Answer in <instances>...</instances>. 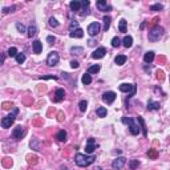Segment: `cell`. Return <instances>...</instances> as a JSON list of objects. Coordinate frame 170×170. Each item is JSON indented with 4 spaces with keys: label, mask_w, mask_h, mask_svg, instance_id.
<instances>
[{
    "label": "cell",
    "mask_w": 170,
    "mask_h": 170,
    "mask_svg": "<svg viewBox=\"0 0 170 170\" xmlns=\"http://www.w3.org/2000/svg\"><path fill=\"white\" fill-rule=\"evenodd\" d=\"M95 161H96L95 156H87V154H81V153H77L75 156L76 165L80 167H87V166H89V165H92Z\"/></svg>",
    "instance_id": "cell-1"
},
{
    "label": "cell",
    "mask_w": 170,
    "mask_h": 170,
    "mask_svg": "<svg viewBox=\"0 0 170 170\" xmlns=\"http://www.w3.org/2000/svg\"><path fill=\"white\" fill-rule=\"evenodd\" d=\"M17 113H19V109L14 108L12 113H9L7 117H3V120H1V128H3V129L11 128V125L15 122V120H16V115H17Z\"/></svg>",
    "instance_id": "cell-2"
},
{
    "label": "cell",
    "mask_w": 170,
    "mask_h": 170,
    "mask_svg": "<svg viewBox=\"0 0 170 170\" xmlns=\"http://www.w3.org/2000/svg\"><path fill=\"white\" fill-rule=\"evenodd\" d=\"M164 33H165L164 28L159 27V25H156V27H153L150 31H149V40H150V41H153V43L154 41H158V40L164 36Z\"/></svg>",
    "instance_id": "cell-3"
},
{
    "label": "cell",
    "mask_w": 170,
    "mask_h": 170,
    "mask_svg": "<svg viewBox=\"0 0 170 170\" xmlns=\"http://www.w3.org/2000/svg\"><path fill=\"white\" fill-rule=\"evenodd\" d=\"M121 121H122V124H125V125L129 126V132H130V134H133V136H137V134L139 133V128H138V125L136 124L134 118L122 117V118H121Z\"/></svg>",
    "instance_id": "cell-4"
},
{
    "label": "cell",
    "mask_w": 170,
    "mask_h": 170,
    "mask_svg": "<svg viewBox=\"0 0 170 170\" xmlns=\"http://www.w3.org/2000/svg\"><path fill=\"white\" fill-rule=\"evenodd\" d=\"M118 89L124 93H128V98H132L137 92V85L136 84H121Z\"/></svg>",
    "instance_id": "cell-5"
},
{
    "label": "cell",
    "mask_w": 170,
    "mask_h": 170,
    "mask_svg": "<svg viewBox=\"0 0 170 170\" xmlns=\"http://www.w3.org/2000/svg\"><path fill=\"white\" fill-rule=\"evenodd\" d=\"M59 61H60L59 53L56 52V51L49 52V55H48V57H47V64L49 65V67H56V65L59 64Z\"/></svg>",
    "instance_id": "cell-6"
},
{
    "label": "cell",
    "mask_w": 170,
    "mask_h": 170,
    "mask_svg": "<svg viewBox=\"0 0 170 170\" xmlns=\"http://www.w3.org/2000/svg\"><path fill=\"white\" fill-rule=\"evenodd\" d=\"M100 31H101V25H100V23H97V21H95V23H90L89 25H88V29H87V32H88V35L89 36H97L98 33H100Z\"/></svg>",
    "instance_id": "cell-7"
},
{
    "label": "cell",
    "mask_w": 170,
    "mask_h": 170,
    "mask_svg": "<svg viewBox=\"0 0 170 170\" xmlns=\"http://www.w3.org/2000/svg\"><path fill=\"white\" fill-rule=\"evenodd\" d=\"M25 136V129L23 128L21 125H17L16 128L12 130V138L19 141V139H23V137Z\"/></svg>",
    "instance_id": "cell-8"
},
{
    "label": "cell",
    "mask_w": 170,
    "mask_h": 170,
    "mask_svg": "<svg viewBox=\"0 0 170 170\" xmlns=\"http://www.w3.org/2000/svg\"><path fill=\"white\" fill-rule=\"evenodd\" d=\"M116 97H117V95H116L115 92H112V90H109V92H105L102 95V101L106 104H113L116 100Z\"/></svg>",
    "instance_id": "cell-9"
},
{
    "label": "cell",
    "mask_w": 170,
    "mask_h": 170,
    "mask_svg": "<svg viewBox=\"0 0 170 170\" xmlns=\"http://www.w3.org/2000/svg\"><path fill=\"white\" fill-rule=\"evenodd\" d=\"M96 148H98V145L97 144H95V138H88V144H87V146H85V153L87 154H92L93 152L96 150Z\"/></svg>",
    "instance_id": "cell-10"
},
{
    "label": "cell",
    "mask_w": 170,
    "mask_h": 170,
    "mask_svg": "<svg viewBox=\"0 0 170 170\" xmlns=\"http://www.w3.org/2000/svg\"><path fill=\"white\" fill-rule=\"evenodd\" d=\"M125 164H126V158L117 157V158L113 159V162H112V167H113V169H122Z\"/></svg>",
    "instance_id": "cell-11"
},
{
    "label": "cell",
    "mask_w": 170,
    "mask_h": 170,
    "mask_svg": "<svg viewBox=\"0 0 170 170\" xmlns=\"http://www.w3.org/2000/svg\"><path fill=\"white\" fill-rule=\"evenodd\" d=\"M96 7H97L98 11H101V12H109L112 9V7L106 3L105 0H98L97 3H96Z\"/></svg>",
    "instance_id": "cell-12"
},
{
    "label": "cell",
    "mask_w": 170,
    "mask_h": 170,
    "mask_svg": "<svg viewBox=\"0 0 170 170\" xmlns=\"http://www.w3.org/2000/svg\"><path fill=\"white\" fill-rule=\"evenodd\" d=\"M105 55H106V48L98 47L96 51H93L92 57H93V59H96V60H98V59H102V57H104Z\"/></svg>",
    "instance_id": "cell-13"
},
{
    "label": "cell",
    "mask_w": 170,
    "mask_h": 170,
    "mask_svg": "<svg viewBox=\"0 0 170 170\" xmlns=\"http://www.w3.org/2000/svg\"><path fill=\"white\" fill-rule=\"evenodd\" d=\"M69 7L72 9V12H81V8H83V1H77V0H73L69 3Z\"/></svg>",
    "instance_id": "cell-14"
},
{
    "label": "cell",
    "mask_w": 170,
    "mask_h": 170,
    "mask_svg": "<svg viewBox=\"0 0 170 170\" xmlns=\"http://www.w3.org/2000/svg\"><path fill=\"white\" fill-rule=\"evenodd\" d=\"M65 97V90L59 88V89H56L55 92V102H61Z\"/></svg>",
    "instance_id": "cell-15"
},
{
    "label": "cell",
    "mask_w": 170,
    "mask_h": 170,
    "mask_svg": "<svg viewBox=\"0 0 170 170\" xmlns=\"http://www.w3.org/2000/svg\"><path fill=\"white\" fill-rule=\"evenodd\" d=\"M32 48H33V53L39 55L43 51V43L40 41V40H35V41L32 43Z\"/></svg>",
    "instance_id": "cell-16"
},
{
    "label": "cell",
    "mask_w": 170,
    "mask_h": 170,
    "mask_svg": "<svg viewBox=\"0 0 170 170\" xmlns=\"http://www.w3.org/2000/svg\"><path fill=\"white\" fill-rule=\"evenodd\" d=\"M69 36L72 37V39H81V37L84 36V31L81 29V28H77V29H75V31L69 32Z\"/></svg>",
    "instance_id": "cell-17"
},
{
    "label": "cell",
    "mask_w": 170,
    "mask_h": 170,
    "mask_svg": "<svg viewBox=\"0 0 170 170\" xmlns=\"http://www.w3.org/2000/svg\"><path fill=\"white\" fill-rule=\"evenodd\" d=\"M137 121H138L139 128H141V130H142L144 137H148V132H146V125H145V121H144V118L141 117V116H138V117H137Z\"/></svg>",
    "instance_id": "cell-18"
},
{
    "label": "cell",
    "mask_w": 170,
    "mask_h": 170,
    "mask_svg": "<svg viewBox=\"0 0 170 170\" xmlns=\"http://www.w3.org/2000/svg\"><path fill=\"white\" fill-rule=\"evenodd\" d=\"M159 102L158 101H153V100H149V102H148V110H158L159 109Z\"/></svg>",
    "instance_id": "cell-19"
},
{
    "label": "cell",
    "mask_w": 170,
    "mask_h": 170,
    "mask_svg": "<svg viewBox=\"0 0 170 170\" xmlns=\"http://www.w3.org/2000/svg\"><path fill=\"white\" fill-rule=\"evenodd\" d=\"M153 60H154V52L153 51H149V52H146L145 55H144V61H145L146 64L153 63Z\"/></svg>",
    "instance_id": "cell-20"
},
{
    "label": "cell",
    "mask_w": 170,
    "mask_h": 170,
    "mask_svg": "<svg viewBox=\"0 0 170 170\" xmlns=\"http://www.w3.org/2000/svg\"><path fill=\"white\" fill-rule=\"evenodd\" d=\"M37 33V27L35 24H31L29 27H28V32H27V36L29 37V39H32V37L35 36V35Z\"/></svg>",
    "instance_id": "cell-21"
},
{
    "label": "cell",
    "mask_w": 170,
    "mask_h": 170,
    "mask_svg": "<svg viewBox=\"0 0 170 170\" xmlns=\"http://www.w3.org/2000/svg\"><path fill=\"white\" fill-rule=\"evenodd\" d=\"M56 138H57V141H60V142H65V141H67V132L59 130L57 134H56Z\"/></svg>",
    "instance_id": "cell-22"
},
{
    "label": "cell",
    "mask_w": 170,
    "mask_h": 170,
    "mask_svg": "<svg viewBox=\"0 0 170 170\" xmlns=\"http://www.w3.org/2000/svg\"><path fill=\"white\" fill-rule=\"evenodd\" d=\"M122 45L125 48H130L132 45H133V37L132 36H125L122 40Z\"/></svg>",
    "instance_id": "cell-23"
},
{
    "label": "cell",
    "mask_w": 170,
    "mask_h": 170,
    "mask_svg": "<svg viewBox=\"0 0 170 170\" xmlns=\"http://www.w3.org/2000/svg\"><path fill=\"white\" fill-rule=\"evenodd\" d=\"M115 63L117 65H120V67H121V65H124L126 63V56L125 55H118L117 57L115 59Z\"/></svg>",
    "instance_id": "cell-24"
},
{
    "label": "cell",
    "mask_w": 170,
    "mask_h": 170,
    "mask_svg": "<svg viewBox=\"0 0 170 170\" xmlns=\"http://www.w3.org/2000/svg\"><path fill=\"white\" fill-rule=\"evenodd\" d=\"M81 83H83L84 85H89V84L92 83V77H90L89 73H84L83 77H81Z\"/></svg>",
    "instance_id": "cell-25"
},
{
    "label": "cell",
    "mask_w": 170,
    "mask_h": 170,
    "mask_svg": "<svg viewBox=\"0 0 170 170\" xmlns=\"http://www.w3.org/2000/svg\"><path fill=\"white\" fill-rule=\"evenodd\" d=\"M96 113H97L98 117H106L108 110H106V108H104V106H98V108L96 109Z\"/></svg>",
    "instance_id": "cell-26"
},
{
    "label": "cell",
    "mask_w": 170,
    "mask_h": 170,
    "mask_svg": "<svg viewBox=\"0 0 170 170\" xmlns=\"http://www.w3.org/2000/svg\"><path fill=\"white\" fill-rule=\"evenodd\" d=\"M102 21H104V31H108L109 29V27H110V21H112V19H110V16H104V19H102Z\"/></svg>",
    "instance_id": "cell-27"
},
{
    "label": "cell",
    "mask_w": 170,
    "mask_h": 170,
    "mask_svg": "<svg viewBox=\"0 0 170 170\" xmlns=\"http://www.w3.org/2000/svg\"><path fill=\"white\" fill-rule=\"evenodd\" d=\"M126 24H128V21H126L125 19L120 20V24H118V29H120V32L125 33V32H126Z\"/></svg>",
    "instance_id": "cell-28"
},
{
    "label": "cell",
    "mask_w": 170,
    "mask_h": 170,
    "mask_svg": "<svg viewBox=\"0 0 170 170\" xmlns=\"http://www.w3.org/2000/svg\"><path fill=\"white\" fill-rule=\"evenodd\" d=\"M83 52H84V48L83 47H72L70 48V53L72 55H83Z\"/></svg>",
    "instance_id": "cell-29"
},
{
    "label": "cell",
    "mask_w": 170,
    "mask_h": 170,
    "mask_svg": "<svg viewBox=\"0 0 170 170\" xmlns=\"http://www.w3.org/2000/svg\"><path fill=\"white\" fill-rule=\"evenodd\" d=\"M100 69H101L100 65L95 64V65H92V67L88 68V73H89V75H92V73H98V72H100Z\"/></svg>",
    "instance_id": "cell-30"
},
{
    "label": "cell",
    "mask_w": 170,
    "mask_h": 170,
    "mask_svg": "<svg viewBox=\"0 0 170 170\" xmlns=\"http://www.w3.org/2000/svg\"><path fill=\"white\" fill-rule=\"evenodd\" d=\"M7 55H8L9 57H15V59H16V56L19 55V52H17V48L16 47H11L8 49V52H7Z\"/></svg>",
    "instance_id": "cell-31"
},
{
    "label": "cell",
    "mask_w": 170,
    "mask_h": 170,
    "mask_svg": "<svg viewBox=\"0 0 170 170\" xmlns=\"http://www.w3.org/2000/svg\"><path fill=\"white\" fill-rule=\"evenodd\" d=\"M138 166H139L138 159H130V161H129V167H130V170H136Z\"/></svg>",
    "instance_id": "cell-32"
},
{
    "label": "cell",
    "mask_w": 170,
    "mask_h": 170,
    "mask_svg": "<svg viewBox=\"0 0 170 170\" xmlns=\"http://www.w3.org/2000/svg\"><path fill=\"white\" fill-rule=\"evenodd\" d=\"M78 108H80V112H85L88 109V101L87 100H81L78 102Z\"/></svg>",
    "instance_id": "cell-33"
},
{
    "label": "cell",
    "mask_w": 170,
    "mask_h": 170,
    "mask_svg": "<svg viewBox=\"0 0 170 170\" xmlns=\"http://www.w3.org/2000/svg\"><path fill=\"white\" fill-rule=\"evenodd\" d=\"M31 148L32 149H35V150H39L40 149V141L37 138H33L31 141Z\"/></svg>",
    "instance_id": "cell-34"
},
{
    "label": "cell",
    "mask_w": 170,
    "mask_h": 170,
    "mask_svg": "<svg viewBox=\"0 0 170 170\" xmlns=\"http://www.w3.org/2000/svg\"><path fill=\"white\" fill-rule=\"evenodd\" d=\"M162 9H164V6L161 3H156L150 6V11H162Z\"/></svg>",
    "instance_id": "cell-35"
},
{
    "label": "cell",
    "mask_w": 170,
    "mask_h": 170,
    "mask_svg": "<svg viewBox=\"0 0 170 170\" xmlns=\"http://www.w3.org/2000/svg\"><path fill=\"white\" fill-rule=\"evenodd\" d=\"M148 157H149V158H152V159H156L157 157H158V153H157L156 149H150V150L148 152Z\"/></svg>",
    "instance_id": "cell-36"
},
{
    "label": "cell",
    "mask_w": 170,
    "mask_h": 170,
    "mask_svg": "<svg viewBox=\"0 0 170 170\" xmlns=\"http://www.w3.org/2000/svg\"><path fill=\"white\" fill-rule=\"evenodd\" d=\"M24 61H25V55L24 53H19V55L16 56V63L17 64H23Z\"/></svg>",
    "instance_id": "cell-37"
},
{
    "label": "cell",
    "mask_w": 170,
    "mask_h": 170,
    "mask_svg": "<svg viewBox=\"0 0 170 170\" xmlns=\"http://www.w3.org/2000/svg\"><path fill=\"white\" fill-rule=\"evenodd\" d=\"M16 28H17V31H19L20 33H24V32H28L27 29H25L24 24H21L20 21H17V23H16Z\"/></svg>",
    "instance_id": "cell-38"
},
{
    "label": "cell",
    "mask_w": 170,
    "mask_h": 170,
    "mask_svg": "<svg viewBox=\"0 0 170 170\" xmlns=\"http://www.w3.org/2000/svg\"><path fill=\"white\" fill-rule=\"evenodd\" d=\"M120 45H121V40L118 39L117 36H116V37H113V40H112V47L117 48V47H120Z\"/></svg>",
    "instance_id": "cell-39"
},
{
    "label": "cell",
    "mask_w": 170,
    "mask_h": 170,
    "mask_svg": "<svg viewBox=\"0 0 170 170\" xmlns=\"http://www.w3.org/2000/svg\"><path fill=\"white\" fill-rule=\"evenodd\" d=\"M49 25H51V27H53V28L59 27V21H57L55 17H51V19H49Z\"/></svg>",
    "instance_id": "cell-40"
},
{
    "label": "cell",
    "mask_w": 170,
    "mask_h": 170,
    "mask_svg": "<svg viewBox=\"0 0 170 170\" xmlns=\"http://www.w3.org/2000/svg\"><path fill=\"white\" fill-rule=\"evenodd\" d=\"M77 28H80V27H78V21H72V23H70V25H69V31L70 32L75 31V29H77Z\"/></svg>",
    "instance_id": "cell-41"
},
{
    "label": "cell",
    "mask_w": 170,
    "mask_h": 170,
    "mask_svg": "<svg viewBox=\"0 0 170 170\" xmlns=\"http://www.w3.org/2000/svg\"><path fill=\"white\" fill-rule=\"evenodd\" d=\"M70 67H72L73 69H76V68L80 67V63H78L77 60H72V61H70Z\"/></svg>",
    "instance_id": "cell-42"
},
{
    "label": "cell",
    "mask_w": 170,
    "mask_h": 170,
    "mask_svg": "<svg viewBox=\"0 0 170 170\" xmlns=\"http://www.w3.org/2000/svg\"><path fill=\"white\" fill-rule=\"evenodd\" d=\"M15 9H16V7H15V6L9 7V8H3V14H8V12H14Z\"/></svg>",
    "instance_id": "cell-43"
},
{
    "label": "cell",
    "mask_w": 170,
    "mask_h": 170,
    "mask_svg": "<svg viewBox=\"0 0 170 170\" xmlns=\"http://www.w3.org/2000/svg\"><path fill=\"white\" fill-rule=\"evenodd\" d=\"M47 41H48V44H55L56 37H55V36H48V37H47Z\"/></svg>",
    "instance_id": "cell-44"
},
{
    "label": "cell",
    "mask_w": 170,
    "mask_h": 170,
    "mask_svg": "<svg viewBox=\"0 0 170 170\" xmlns=\"http://www.w3.org/2000/svg\"><path fill=\"white\" fill-rule=\"evenodd\" d=\"M41 78V80H57V77H56V76H43V77H40Z\"/></svg>",
    "instance_id": "cell-45"
},
{
    "label": "cell",
    "mask_w": 170,
    "mask_h": 170,
    "mask_svg": "<svg viewBox=\"0 0 170 170\" xmlns=\"http://www.w3.org/2000/svg\"><path fill=\"white\" fill-rule=\"evenodd\" d=\"M157 75H158V76H157V77H158L159 80H164V72H161V70H158V73H157Z\"/></svg>",
    "instance_id": "cell-46"
},
{
    "label": "cell",
    "mask_w": 170,
    "mask_h": 170,
    "mask_svg": "<svg viewBox=\"0 0 170 170\" xmlns=\"http://www.w3.org/2000/svg\"><path fill=\"white\" fill-rule=\"evenodd\" d=\"M4 60H6V55L3 53V55H1V64H4Z\"/></svg>",
    "instance_id": "cell-47"
},
{
    "label": "cell",
    "mask_w": 170,
    "mask_h": 170,
    "mask_svg": "<svg viewBox=\"0 0 170 170\" xmlns=\"http://www.w3.org/2000/svg\"><path fill=\"white\" fill-rule=\"evenodd\" d=\"M63 120H64V118H63V113H60V115H59V121H63Z\"/></svg>",
    "instance_id": "cell-48"
},
{
    "label": "cell",
    "mask_w": 170,
    "mask_h": 170,
    "mask_svg": "<svg viewBox=\"0 0 170 170\" xmlns=\"http://www.w3.org/2000/svg\"><path fill=\"white\" fill-rule=\"evenodd\" d=\"M88 44H89V45H93V44H95V41H93V40H89V41H88Z\"/></svg>",
    "instance_id": "cell-49"
}]
</instances>
